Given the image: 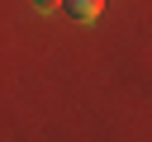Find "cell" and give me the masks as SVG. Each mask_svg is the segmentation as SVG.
<instances>
[{"instance_id": "2", "label": "cell", "mask_w": 152, "mask_h": 142, "mask_svg": "<svg viewBox=\"0 0 152 142\" xmlns=\"http://www.w3.org/2000/svg\"><path fill=\"white\" fill-rule=\"evenodd\" d=\"M33 9H43V14H48V9H57V0H33Z\"/></svg>"}, {"instance_id": "1", "label": "cell", "mask_w": 152, "mask_h": 142, "mask_svg": "<svg viewBox=\"0 0 152 142\" xmlns=\"http://www.w3.org/2000/svg\"><path fill=\"white\" fill-rule=\"evenodd\" d=\"M66 9H71V19H81V24H95L100 9H104V0H66Z\"/></svg>"}]
</instances>
